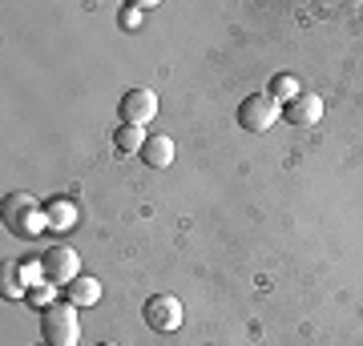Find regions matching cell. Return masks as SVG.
<instances>
[{
	"mask_svg": "<svg viewBox=\"0 0 363 346\" xmlns=\"http://www.w3.org/2000/svg\"><path fill=\"white\" fill-rule=\"evenodd\" d=\"M40 338L45 346H73L81 338V322L73 302H52L40 310Z\"/></svg>",
	"mask_w": 363,
	"mask_h": 346,
	"instance_id": "6da1fadb",
	"label": "cell"
},
{
	"mask_svg": "<svg viewBox=\"0 0 363 346\" xmlns=\"http://www.w3.org/2000/svg\"><path fill=\"white\" fill-rule=\"evenodd\" d=\"M4 226H9L13 233H21V238H37V233L49 226V218L37 209L33 197H25V193H9V197H4Z\"/></svg>",
	"mask_w": 363,
	"mask_h": 346,
	"instance_id": "7a4b0ae2",
	"label": "cell"
},
{
	"mask_svg": "<svg viewBox=\"0 0 363 346\" xmlns=\"http://www.w3.org/2000/svg\"><path fill=\"white\" fill-rule=\"evenodd\" d=\"M142 318L154 334H174V330H182L186 314H182V302L174 294H154V298H145Z\"/></svg>",
	"mask_w": 363,
	"mask_h": 346,
	"instance_id": "3957f363",
	"label": "cell"
},
{
	"mask_svg": "<svg viewBox=\"0 0 363 346\" xmlns=\"http://www.w3.org/2000/svg\"><path fill=\"white\" fill-rule=\"evenodd\" d=\"M40 274H45L49 286H61V290H65L69 282L81 278V262H77V254H73L69 246H49L45 258H40Z\"/></svg>",
	"mask_w": 363,
	"mask_h": 346,
	"instance_id": "277c9868",
	"label": "cell"
},
{
	"mask_svg": "<svg viewBox=\"0 0 363 346\" xmlns=\"http://www.w3.org/2000/svg\"><path fill=\"white\" fill-rule=\"evenodd\" d=\"M274 121H279V105H274L271 93H250L247 101L238 105V125L250 129V133H267Z\"/></svg>",
	"mask_w": 363,
	"mask_h": 346,
	"instance_id": "5b68a950",
	"label": "cell"
},
{
	"mask_svg": "<svg viewBox=\"0 0 363 346\" xmlns=\"http://www.w3.org/2000/svg\"><path fill=\"white\" fill-rule=\"evenodd\" d=\"M117 113H121V125L145 129L157 117V93L154 89H130L121 97V105H117Z\"/></svg>",
	"mask_w": 363,
	"mask_h": 346,
	"instance_id": "8992f818",
	"label": "cell"
},
{
	"mask_svg": "<svg viewBox=\"0 0 363 346\" xmlns=\"http://www.w3.org/2000/svg\"><path fill=\"white\" fill-rule=\"evenodd\" d=\"M323 117V97L319 93H298L295 101L286 105V121L291 125H315Z\"/></svg>",
	"mask_w": 363,
	"mask_h": 346,
	"instance_id": "52a82bcc",
	"label": "cell"
},
{
	"mask_svg": "<svg viewBox=\"0 0 363 346\" xmlns=\"http://www.w3.org/2000/svg\"><path fill=\"white\" fill-rule=\"evenodd\" d=\"M97 298H101V282L89 274H81L77 282L65 286V302H73V306H97Z\"/></svg>",
	"mask_w": 363,
	"mask_h": 346,
	"instance_id": "ba28073f",
	"label": "cell"
},
{
	"mask_svg": "<svg viewBox=\"0 0 363 346\" xmlns=\"http://www.w3.org/2000/svg\"><path fill=\"white\" fill-rule=\"evenodd\" d=\"M138 157H142L145 166H154V169H169V161H174V142H169V137H162V133H154Z\"/></svg>",
	"mask_w": 363,
	"mask_h": 346,
	"instance_id": "9c48e42d",
	"label": "cell"
},
{
	"mask_svg": "<svg viewBox=\"0 0 363 346\" xmlns=\"http://www.w3.org/2000/svg\"><path fill=\"white\" fill-rule=\"evenodd\" d=\"M145 129H138V125H117L113 129V145L121 149V154H142L145 149Z\"/></svg>",
	"mask_w": 363,
	"mask_h": 346,
	"instance_id": "30bf717a",
	"label": "cell"
},
{
	"mask_svg": "<svg viewBox=\"0 0 363 346\" xmlns=\"http://www.w3.org/2000/svg\"><path fill=\"white\" fill-rule=\"evenodd\" d=\"M45 218H49V230H69V226H77V205L52 202L49 209H45Z\"/></svg>",
	"mask_w": 363,
	"mask_h": 346,
	"instance_id": "8fae6325",
	"label": "cell"
},
{
	"mask_svg": "<svg viewBox=\"0 0 363 346\" xmlns=\"http://www.w3.org/2000/svg\"><path fill=\"white\" fill-rule=\"evenodd\" d=\"M298 93H303V89H298V81H295V77H286V73L271 81V97H274V101H286V105H291Z\"/></svg>",
	"mask_w": 363,
	"mask_h": 346,
	"instance_id": "7c38bea8",
	"label": "cell"
},
{
	"mask_svg": "<svg viewBox=\"0 0 363 346\" xmlns=\"http://www.w3.org/2000/svg\"><path fill=\"white\" fill-rule=\"evenodd\" d=\"M16 278H21V274H16V266L4 270V294H9V298H21V294H25V286L16 282Z\"/></svg>",
	"mask_w": 363,
	"mask_h": 346,
	"instance_id": "4fadbf2b",
	"label": "cell"
},
{
	"mask_svg": "<svg viewBox=\"0 0 363 346\" xmlns=\"http://www.w3.org/2000/svg\"><path fill=\"white\" fill-rule=\"evenodd\" d=\"M138 25H142V13H138L133 4H125V8H121V28H125V33H138Z\"/></svg>",
	"mask_w": 363,
	"mask_h": 346,
	"instance_id": "5bb4252c",
	"label": "cell"
},
{
	"mask_svg": "<svg viewBox=\"0 0 363 346\" xmlns=\"http://www.w3.org/2000/svg\"><path fill=\"white\" fill-rule=\"evenodd\" d=\"M28 298H33L37 306H52V302H49V294H45V290H33V294H28Z\"/></svg>",
	"mask_w": 363,
	"mask_h": 346,
	"instance_id": "9a60e30c",
	"label": "cell"
},
{
	"mask_svg": "<svg viewBox=\"0 0 363 346\" xmlns=\"http://www.w3.org/2000/svg\"><path fill=\"white\" fill-rule=\"evenodd\" d=\"M97 346H117V342H97Z\"/></svg>",
	"mask_w": 363,
	"mask_h": 346,
	"instance_id": "2e32d148",
	"label": "cell"
}]
</instances>
